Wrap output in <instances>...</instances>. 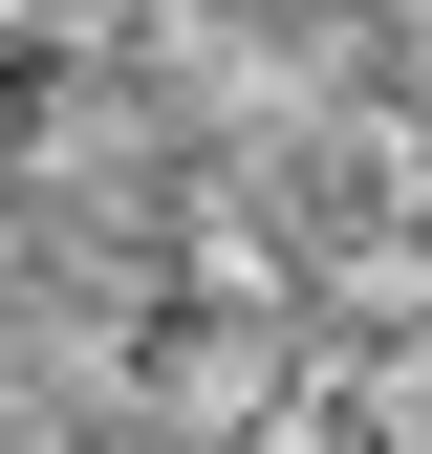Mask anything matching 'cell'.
<instances>
[{
    "instance_id": "obj_1",
    "label": "cell",
    "mask_w": 432,
    "mask_h": 454,
    "mask_svg": "<svg viewBox=\"0 0 432 454\" xmlns=\"http://www.w3.org/2000/svg\"><path fill=\"white\" fill-rule=\"evenodd\" d=\"M259 454H432V325H367V347H303L282 433Z\"/></svg>"
}]
</instances>
